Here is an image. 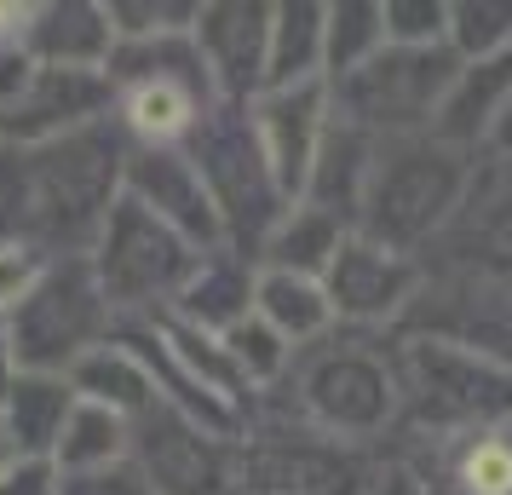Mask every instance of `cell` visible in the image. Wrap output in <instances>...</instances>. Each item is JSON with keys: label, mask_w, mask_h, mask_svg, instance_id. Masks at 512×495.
Masks as SVG:
<instances>
[{"label": "cell", "mask_w": 512, "mask_h": 495, "mask_svg": "<svg viewBox=\"0 0 512 495\" xmlns=\"http://www.w3.org/2000/svg\"><path fill=\"white\" fill-rule=\"evenodd\" d=\"M127 156H133V144H127V133L116 121L29 144L24 150V202H29L24 242L29 248L47 254V260L93 254L104 219L121 202Z\"/></svg>", "instance_id": "obj_1"}, {"label": "cell", "mask_w": 512, "mask_h": 495, "mask_svg": "<svg viewBox=\"0 0 512 495\" xmlns=\"http://www.w3.org/2000/svg\"><path fill=\"white\" fill-rule=\"evenodd\" d=\"M288 415L317 426L340 444L386 449L397 426V363H392V334L369 329H328L317 346L294 352L288 375L277 392Z\"/></svg>", "instance_id": "obj_2"}, {"label": "cell", "mask_w": 512, "mask_h": 495, "mask_svg": "<svg viewBox=\"0 0 512 495\" xmlns=\"http://www.w3.org/2000/svg\"><path fill=\"white\" fill-rule=\"evenodd\" d=\"M397 426L392 444H443L512 426V369L438 334H392ZM386 444V449H392Z\"/></svg>", "instance_id": "obj_3"}, {"label": "cell", "mask_w": 512, "mask_h": 495, "mask_svg": "<svg viewBox=\"0 0 512 495\" xmlns=\"http://www.w3.org/2000/svg\"><path fill=\"white\" fill-rule=\"evenodd\" d=\"M472 167H478V150H461L438 133L374 144L369 190H363V208L351 219V231L392 248V254L420 260L449 231V219L461 213Z\"/></svg>", "instance_id": "obj_4"}, {"label": "cell", "mask_w": 512, "mask_h": 495, "mask_svg": "<svg viewBox=\"0 0 512 495\" xmlns=\"http://www.w3.org/2000/svg\"><path fill=\"white\" fill-rule=\"evenodd\" d=\"M386 449L340 444L282 403L259 398L236 444V495H369Z\"/></svg>", "instance_id": "obj_5"}, {"label": "cell", "mask_w": 512, "mask_h": 495, "mask_svg": "<svg viewBox=\"0 0 512 495\" xmlns=\"http://www.w3.org/2000/svg\"><path fill=\"white\" fill-rule=\"evenodd\" d=\"M185 156L196 162L202 185H208V202L219 213L225 248L259 265L265 236L277 231V219L294 202L277 190V173H271L265 150H259L248 104H213L208 116L196 121V133L185 139Z\"/></svg>", "instance_id": "obj_6"}, {"label": "cell", "mask_w": 512, "mask_h": 495, "mask_svg": "<svg viewBox=\"0 0 512 495\" xmlns=\"http://www.w3.org/2000/svg\"><path fill=\"white\" fill-rule=\"evenodd\" d=\"M461 75V58L443 47H380L369 64L328 81V116L369 133L374 144L415 139L438 127V110Z\"/></svg>", "instance_id": "obj_7"}, {"label": "cell", "mask_w": 512, "mask_h": 495, "mask_svg": "<svg viewBox=\"0 0 512 495\" xmlns=\"http://www.w3.org/2000/svg\"><path fill=\"white\" fill-rule=\"evenodd\" d=\"M12 323V363L18 375H70L87 352L116 334V311L98 288L87 254L47 260L41 283L6 311Z\"/></svg>", "instance_id": "obj_8"}, {"label": "cell", "mask_w": 512, "mask_h": 495, "mask_svg": "<svg viewBox=\"0 0 512 495\" xmlns=\"http://www.w3.org/2000/svg\"><path fill=\"white\" fill-rule=\"evenodd\" d=\"M202 260V248H190L185 236L162 225L150 208H139L133 196H121L104 231H98L93 265L104 300L116 311V323H133V317H156V311H173L179 288L190 283V271Z\"/></svg>", "instance_id": "obj_9"}, {"label": "cell", "mask_w": 512, "mask_h": 495, "mask_svg": "<svg viewBox=\"0 0 512 495\" xmlns=\"http://www.w3.org/2000/svg\"><path fill=\"white\" fill-rule=\"evenodd\" d=\"M127 461L150 495H236V444L202 432L167 403L127 426Z\"/></svg>", "instance_id": "obj_10"}, {"label": "cell", "mask_w": 512, "mask_h": 495, "mask_svg": "<svg viewBox=\"0 0 512 495\" xmlns=\"http://www.w3.org/2000/svg\"><path fill=\"white\" fill-rule=\"evenodd\" d=\"M426 271L409 254H392L369 236L351 231L340 242V254L323 271V294L334 311V329H369V334H397V323L409 317Z\"/></svg>", "instance_id": "obj_11"}, {"label": "cell", "mask_w": 512, "mask_h": 495, "mask_svg": "<svg viewBox=\"0 0 512 495\" xmlns=\"http://www.w3.org/2000/svg\"><path fill=\"white\" fill-rule=\"evenodd\" d=\"M420 265L426 271H449V277H478V283L512 288V179L495 162L478 156L461 213L420 254Z\"/></svg>", "instance_id": "obj_12"}, {"label": "cell", "mask_w": 512, "mask_h": 495, "mask_svg": "<svg viewBox=\"0 0 512 495\" xmlns=\"http://www.w3.org/2000/svg\"><path fill=\"white\" fill-rule=\"evenodd\" d=\"M98 121H116V87L104 70H29L24 93L0 110V144H47Z\"/></svg>", "instance_id": "obj_13"}, {"label": "cell", "mask_w": 512, "mask_h": 495, "mask_svg": "<svg viewBox=\"0 0 512 495\" xmlns=\"http://www.w3.org/2000/svg\"><path fill=\"white\" fill-rule=\"evenodd\" d=\"M190 41L208 64L219 104H254L265 93V47H271V0H202Z\"/></svg>", "instance_id": "obj_14"}, {"label": "cell", "mask_w": 512, "mask_h": 495, "mask_svg": "<svg viewBox=\"0 0 512 495\" xmlns=\"http://www.w3.org/2000/svg\"><path fill=\"white\" fill-rule=\"evenodd\" d=\"M248 121L259 133V150L277 173V190L288 202L305 196L317 144L328 133V81H300V87H271L248 104Z\"/></svg>", "instance_id": "obj_15"}, {"label": "cell", "mask_w": 512, "mask_h": 495, "mask_svg": "<svg viewBox=\"0 0 512 495\" xmlns=\"http://www.w3.org/2000/svg\"><path fill=\"white\" fill-rule=\"evenodd\" d=\"M121 196H133V202L150 208L162 225H173L190 248H202V254L225 248L219 213H213L208 185H202L196 162L185 156V144H179V150H139V144H133V156H127V179H121Z\"/></svg>", "instance_id": "obj_16"}, {"label": "cell", "mask_w": 512, "mask_h": 495, "mask_svg": "<svg viewBox=\"0 0 512 495\" xmlns=\"http://www.w3.org/2000/svg\"><path fill=\"white\" fill-rule=\"evenodd\" d=\"M18 52L41 70H104L116 52V29L104 18V0H41L29 6Z\"/></svg>", "instance_id": "obj_17"}, {"label": "cell", "mask_w": 512, "mask_h": 495, "mask_svg": "<svg viewBox=\"0 0 512 495\" xmlns=\"http://www.w3.org/2000/svg\"><path fill=\"white\" fill-rule=\"evenodd\" d=\"M75 392L64 375H12L0 386V432L18 461H52L58 432L70 421Z\"/></svg>", "instance_id": "obj_18"}, {"label": "cell", "mask_w": 512, "mask_h": 495, "mask_svg": "<svg viewBox=\"0 0 512 495\" xmlns=\"http://www.w3.org/2000/svg\"><path fill=\"white\" fill-rule=\"evenodd\" d=\"M254 288H259L254 260H242L231 248H213V254L196 260L190 283L179 288L173 317H185V323H196V329H208V334H225L242 317H254Z\"/></svg>", "instance_id": "obj_19"}, {"label": "cell", "mask_w": 512, "mask_h": 495, "mask_svg": "<svg viewBox=\"0 0 512 495\" xmlns=\"http://www.w3.org/2000/svg\"><path fill=\"white\" fill-rule=\"evenodd\" d=\"M507 98H512V47L495 52V58H478V64H461L432 133L461 144V150H484L495 116L507 110Z\"/></svg>", "instance_id": "obj_20"}, {"label": "cell", "mask_w": 512, "mask_h": 495, "mask_svg": "<svg viewBox=\"0 0 512 495\" xmlns=\"http://www.w3.org/2000/svg\"><path fill=\"white\" fill-rule=\"evenodd\" d=\"M64 380H70V392H75L81 403H98V409L121 415L127 426L139 421V415H150V409L162 403V392H156L150 369L139 363V352H133V346H121L116 334H110L98 352L81 357V363H75Z\"/></svg>", "instance_id": "obj_21"}, {"label": "cell", "mask_w": 512, "mask_h": 495, "mask_svg": "<svg viewBox=\"0 0 512 495\" xmlns=\"http://www.w3.org/2000/svg\"><path fill=\"white\" fill-rule=\"evenodd\" d=\"M369 167H374V139L328 116V133L317 144V162H311V179H305L300 202H311V208H323L351 225L357 208H363V190H369Z\"/></svg>", "instance_id": "obj_22"}, {"label": "cell", "mask_w": 512, "mask_h": 495, "mask_svg": "<svg viewBox=\"0 0 512 495\" xmlns=\"http://www.w3.org/2000/svg\"><path fill=\"white\" fill-rule=\"evenodd\" d=\"M323 0H271V47H265V93L323 81Z\"/></svg>", "instance_id": "obj_23"}, {"label": "cell", "mask_w": 512, "mask_h": 495, "mask_svg": "<svg viewBox=\"0 0 512 495\" xmlns=\"http://www.w3.org/2000/svg\"><path fill=\"white\" fill-rule=\"evenodd\" d=\"M346 236H351L346 219L311 208V202H294V208L277 219V231L265 236V248H259V271H294V277H317V283H323L328 260L340 254Z\"/></svg>", "instance_id": "obj_24"}, {"label": "cell", "mask_w": 512, "mask_h": 495, "mask_svg": "<svg viewBox=\"0 0 512 495\" xmlns=\"http://www.w3.org/2000/svg\"><path fill=\"white\" fill-rule=\"evenodd\" d=\"M254 317L259 323H271L294 352L317 346V340L334 329V311H328L323 283H317V277H294V271H259Z\"/></svg>", "instance_id": "obj_25"}, {"label": "cell", "mask_w": 512, "mask_h": 495, "mask_svg": "<svg viewBox=\"0 0 512 495\" xmlns=\"http://www.w3.org/2000/svg\"><path fill=\"white\" fill-rule=\"evenodd\" d=\"M127 461V421L98 409V403L75 398L70 421L58 432V449H52V467L58 472H98V467H116Z\"/></svg>", "instance_id": "obj_26"}, {"label": "cell", "mask_w": 512, "mask_h": 495, "mask_svg": "<svg viewBox=\"0 0 512 495\" xmlns=\"http://www.w3.org/2000/svg\"><path fill=\"white\" fill-rule=\"evenodd\" d=\"M386 47V24H380V0H328L323 24V81H340L357 64H369Z\"/></svg>", "instance_id": "obj_27"}, {"label": "cell", "mask_w": 512, "mask_h": 495, "mask_svg": "<svg viewBox=\"0 0 512 495\" xmlns=\"http://www.w3.org/2000/svg\"><path fill=\"white\" fill-rule=\"evenodd\" d=\"M219 340H225L236 375L248 380V392H254V398L277 392L282 375H288V363H294V346H288L271 323H259V317H242V323H236V329H225Z\"/></svg>", "instance_id": "obj_28"}, {"label": "cell", "mask_w": 512, "mask_h": 495, "mask_svg": "<svg viewBox=\"0 0 512 495\" xmlns=\"http://www.w3.org/2000/svg\"><path fill=\"white\" fill-rule=\"evenodd\" d=\"M449 52L461 64L495 58L512 47V0H449V29H443Z\"/></svg>", "instance_id": "obj_29"}, {"label": "cell", "mask_w": 512, "mask_h": 495, "mask_svg": "<svg viewBox=\"0 0 512 495\" xmlns=\"http://www.w3.org/2000/svg\"><path fill=\"white\" fill-rule=\"evenodd\" d=\"M202 0H104V18L116 41H156V35H190Z\"/></svg>", "instance_id": "obj_30"}, {"label": "cell", "mask_w": 512, "mask_h": 495, "mask_svg": "<svg viewBox=\"0 0 512 495\" xmlns=\"http://www.w3.org/2000/svg\"><path fill=\"white\" fill-rule=\"evenodd\" d=\"M386 47H443L449 0H380Z\"/></svg>", "instance_id": "obj_31"}, {"label": "cell", "mask_w": 512, "mask_h": 495, "mask_svg": "<svg viewBox=\"0 0 512 495\" xmlns=\"http://www.w3.org/2000/svg\"><path fill=\"white\" fill-rule=\"evenodd\" d=\"M24 150L18 144H0V242H24Z\"/></svg>", "instance_id": "obj_32"}, {"label": "cell", "mask_w": 512, "mask_h": 495, "mask_svg": "<svg viewBox=\"0 0 512 495\" xmlns=\"http://www.w3.org/2000/svg\"><path fill=\"white\" fill-rule=\"evenodd\" d=\"M47 254H35L29 242H0V311H12L29 288L41 283Z\"/></svg>", "instance_id": "obj_33"}, {"label": "cell", "mask_w": 512, "mask_h": 495, "mask_svg": "<svg viewBox=\"0 0 512 495\" xmlns=\"http://www.w3.org/2000/svg\"><path fill=\"white\" fill-rule=\"evenodd\" d=\"M58 495H150V484L133 461H116L98 472H58Z\"/></svg>", "instance_id": "obj_34"}, {"label": "cell", "mask_w": 512, "mask_h": 495, "mask_svg": "<svg viewBox=\"0 0 512 495\" xmlns=\"http://www.w3.org/2000/svg\"><path fill=\"white\" fill-rule=\"evenodd\" d=\"M0 495H58V467L52 461H12L0 472Z\"/></svg>", "instance_id": "obj_35"}, {"label": "cell", "mask_w": 512, "mask_h": 495, "mask_svg": "<svg viewBox=\"0 0 512 495\" xmlns=\"http://www.w3.org/2000/svg\"><path fill=\"white\" fill-rule=\"evenodd\" d=\"M369 495H426V484L415 478L409 461H397L392 449H386V461H380V472H374V490Z\"/></svg>", "instance_id": "obj_36"}, {"label": "cell", "mask_w": 512, "mask_h": 495, "mask_svg": "<svg viewBox=\"0 0 512 495\" xmlns=\"http://www.w3.org/2000/svg\"><path fill=\"white\" fill-rule=\"evenodd\" d=\"M478 156H484V162H495L512 179V98H507V110L495 116V127H489V139H484V150H478Z\"/></svg>", "instance_id": "obj_37"}, {"label": "cell", "mask_w": 512, "mask_h": 495, "mask_svg": "<svg viewBox=\"0 0 512 495\" xmlns=\"http://www.w3.org/2000/svg\"><path fill=\"white\" fill-rule=\"evenodd\" d=\"M18 375V363H12V323H6V311H0V386Z\"/></svg>", "instance_id": "obj_38"}, {"label": "cell", "mask_w": 512, "mask_h": 495, "mask_svg": "<svg viewBox=\"0 0 512 495\" xmlns=\"http://www.w3.org/2000/svg\"><path fill=\"white\" fill-rule=\"evenodd\" d=\"M12 461H18V455H12V444H6V432H0V472L12 467Z\"/></svg>", "instance_id": "obj_39"}, {"label": "cell", "mask_w": 512, "mask_h": 495, "mask_svg": "<svg viewBox=\"0 0 512 495\" xmlns=\"http://www.w3.org/2000/svg\"><path fill=\"white\" fill-rule=\"evenodd\" d=\"M6 47H12V41H0V52H6Z\"/></svg>", "instance_id": "obj_40"}]
</instances>
